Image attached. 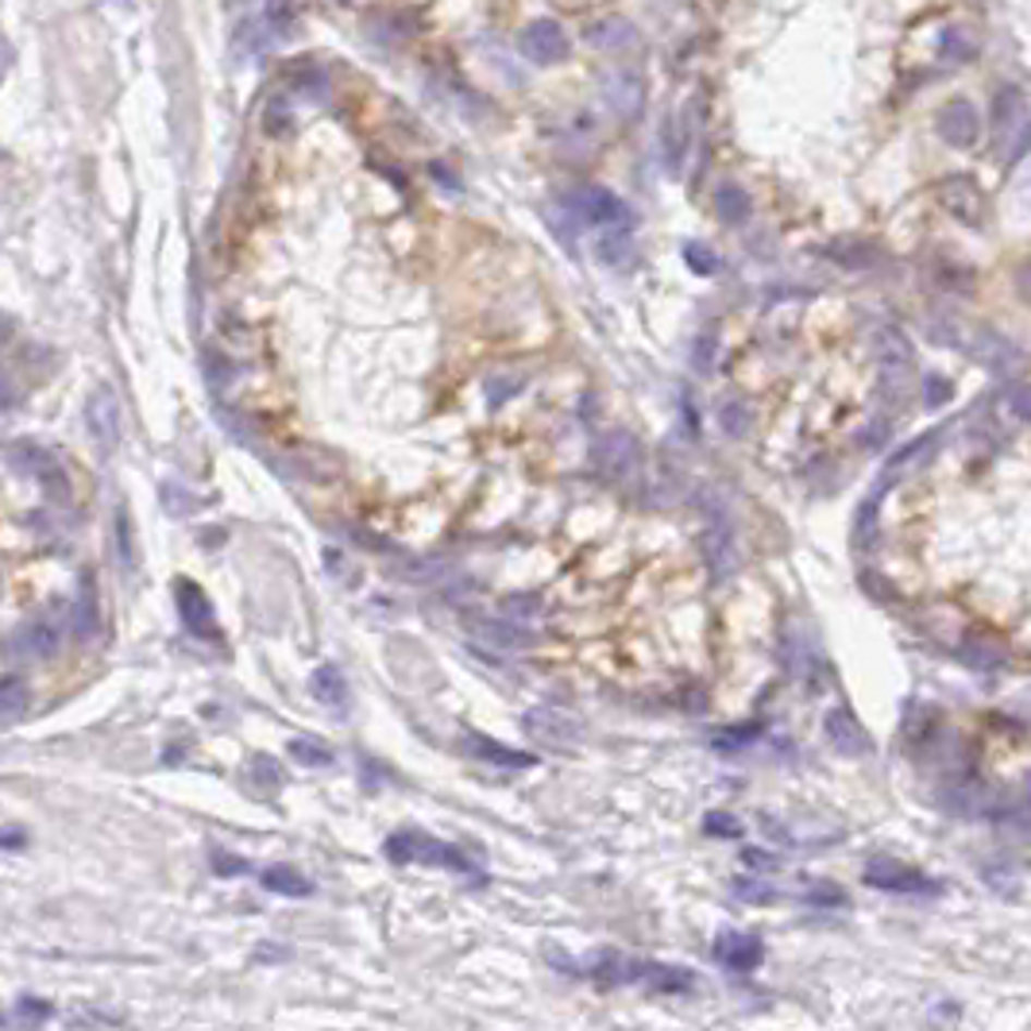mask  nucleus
<instances>
[{
    "label": "nucleus",
    "instance_id": "obj_15",
    "mask_svg": "<svg viewBox=\"0 0 1031 1031\" xmlns=\"http://www.w3.org/2000/svg\"><path fill=\"white\" fill-rule=\"evenodd\" d=\"M634 464H638V448H634V437H630V433H610V437L599 445V468L607 475H615V480L630 475V468Z\"/></svg>",
    "mask_w": 1031,
    "mask_h": 1031
},
{
    "label": "nucleus",
    "instance_id": "obj_28",
    "mask_svg": "<svg viewBox=\"0 0 1031 1031\" xmlns=\"http://www.w3.org/2000/svg\"><path fill=\"white\" fill-rule=\"evenodd\" d=\"M757 735H761L757 723H745V727L723 730V735H715V750H723V753H738V750H745V745H750Z\"/></svg>",
    "mask_w": 1031,
    "mask_h": 1031
},
{
    "label": "nucleus",
    "instance_id": "obj_4",
    "mask_svg": "<svg viewBox=\"0 0 1031 1031\" xmlns=\"http://www.w3.org/2000/svg\"><path fill=\"white\" fill-rule=\"evenodd\" d=\"M865 885L885 888V893H900V896H938L943 893V885H938L935 877H923L920 870H912V865H905V862H893V858H877V862H870V870H865Z\"/></svg>",
    "mask_w": 1031,
    "mask_h": 1031
},
{
    "label": "nucleus",
    "instance_id": "obj_30",
    "mask_svg": "<svg viewBox=\"0 0 1031 1031\" xmlns=\"http://www.w3.org/2000/svg\"><path fill=\"white\" fill-rule=\"evenodd\" d=\"M719 425H723V433H730V437H742L745 425H750V414H745V410L738 407V402H730V407H723Z\"/></svg>",
    "mask_w": 1031,
    "mask_h": 1031
},
{
    "label": "nucleus",
    "instance_id": "obj_22",
    "mask_svg": "<svg viewBox=\"0 0 1031 1031\" xmlns=\"http://www.w3.org/2000/svg\"><path fill=\"white\" fill-rule=\"evenodd\" d=\"M610 101L618 105L622 117H638V112H642V82L630 74H618L615 82H610Z\"/></svg>",
    "mask_w": 1031,
    "mask_h": 1031
},
{
    "label": "nucleus",
    "instance_id": "obj_11",
    "mask_svg": "<svg viewBox=\"0 0 1031 1031\" xmlns=\"http://www.w3.org/2000/svg\"><path fill=\"white\" fill-rule=\"evenodd\" d=\"M178 610H182V622H186L190 634L197 638H217V618L205 599V592L190 580H178Z\"/></svg>",
    "mask_w": 1031,
    "mask_h": 1031
},
{
    "label": "nucleus",
    "instance_id": "obj_24",
    "mask_svg": "<svg viewBox=\"0 0 1031 1031\" xmlns=\"http://www.w3.org/2000/svg\"><path fill=\"white\" fill-rule=\"evenodd\" d=\"M480 638H487V642H495L499 650H522V645L533 642V634H522L518 626H502V622H480V630H475Z\"/></svg>",
    "mask_w": 1031,
    "mask_h": 1031
},
{
    "label": "nucleus",
    "instance_id": "obj_8",
    "mask_svg": "<svg viewBox=\"0 0 1031 1031\" xmlns=\"http://www.w3.org/2000/svg\"><path fill=\"white\" fill-rule=\"evenodd\" d=\"M622 981H642L650 993H692L695 973L684 966H657V962H622Z\"/></svg>",
    "mask_w": 1031,
    "mask_h": 1031
},
{
    "label": "nucleus",
    "instance_id": "obj_20",
    "mask_svg": "<svg viewBox=\"0 0 1031 1031\" xmlns=\"http://www.w3.org/2000/svg\"><path fill=\"white\" fill-rule=\"evenodd\" d=\"M263 885L271 888V893H282V896H310L313 885L302 877L298 870H290V865H271V870L263 873Z\"/></svg>",
    "mask_w": 1031,
    "mask_h": 1031
},
{
    "label": "nucleus",
    "instance_id": "obj_29",
    "mask_svg": "<svg viewBox=\"0 0 1031 1031\" xmlns=\"http://www.w3.org/2000/svg\"><path fill=\"white\" fill-rule=\"evenodd\" d=\"M684 259H688V267H692L695 275H711L715 267H719L707 244H688V247H684Z\"/></svg>",
    "mask_w": 1031,
    "mask_h": 1031
},
{
    "label": "nucleus",
    "instance_id": "obj_33",
    "mask_svg": "<svg viewBox=\"0 0 1031 1031\" xmlns=\"http://www.w3.org/2000/svg\"><path fill=\"white\" fill-rule=\"evenodd\" d=\"M252 769H255V777L267 780V788H279V785H282V773H279V765H275L271 757H255V761H252Z\"/></svg>",
    "mask_w": 1031,
    "mask_h": 1031
},
{
    "label": "nucleus",
    "instance_id": "obj_13",
    "mask_svg": "<svg viewBox=\"0 0 1031 1031\" xmlns=\"http://www.w3.org/2000/svg\"><path fill=\"white\" fill-rule=\"evenodd\" d=\"M59 650V630L54 626H27L4 642V657L12 660H43Z\"/></svg>",
    "mask_w": 1031,
    "mask_h": 1031
},
{
    "label": "nucleus",
    "instance_id": "obj_18",
    "mask_svg": "<svg viewBox=\"0 0 1031 1031\" xmlns=\"http://www.w3.org/2000/svg\"><path fill=\"white\" fill-rule=\"evenodd\" d=\"M634 39H638L634 24L622 16L599 20V24H592V32H587V43L599 47V51H626V47H634Z\"/></svg>",
    "mask_w": 1031,
    "mask_h": 1031
},
{
    "label": "nucleus",
    "instance_id": "obj_2",
    "mask_svg": "<svg viewBox=\"0 0 1031 1031\" xmlns=\"http://www.w3.org/2000/svg\"><path fill=\"white\" fill-rule=\"evenodd\" d=\"M565 209L572 213L575 220H584V225H599V229H622V225H630V205L622 202V197H615L610 190L603 186H580L572 190V194L565 197Z\"/></svg>",
    "mask_w": 1031,
    "mask_h": 1031
},
{
    "label": "nucleus",
    "instance_id": "obj_3",
    "mask_svg": "<svg viewBox=\"0 0 1031 1031\" xmlns=\"http://www.w3.org/2000/svg\"><path fill=\"white\" fill-rule=\"evenodd\" d=\"M877 360H881V390L888 402H900L908 395V379H912V344L900 329H881L877 332Z\"/></svg>",
    "mask_w": 1031,
    "mask_h": 1031
},
{
    "label": "nucleus",
    "instance_id": "obj_7",
    "mask_svg": "<svg viewBox=\"0 0 1031 1031\" xmlns=\"http://www.w3.org/2000/svg\"><path fill=\"white\" fill-rule=\"evenodd\" d=\"M525 730H530L542 745H549V750H572V745H580V738H584L580 723L557 707L530 711V715H525Z\"/></svg>",
    "mask_w": 1031,
    "mask_h": 1031
},
{
    "label": "nucleus",
    "instance_id": "obj_32",
    "mask_svg": "<svg viewBox=\"0 0 1031 1031\" xmlns=\"http://www.w3.org/2000/svg\"><path fill=\"white\" fill-rule=\"evenodd\" d=\"M950 383L947 379H927V390H923V402H927V410H935V407H947L950 402Z\"/></svg>",
    "mask_w": 1031,
    "mask_h": 1031
},
{
    "label": "nucleus",
    "instance_id": "obj_14",
    "mask_svg": "<svg viewBox=\"0 0 1031 1031\" xmlns=\"http://www.w3.org/2000/svg\"><path fill=\"white\" fill-rule=\"evenodd\" d=\"M827 738H830V745H835V750H842V753H865V750H870V735L858 727V719L846 707H835L827 715Z\"/></svg>",
    "mask_w": 1031,
    "mask_h": 1031
},
{
    "label": "nucleus",
    "instance_id": "obj_19",
    "mask_svg": "<svg viewBox=\"0 0 1031 1031\" xmlns=\"http://www.w3.org/2000/svg\"><path fill=\"white\" fill-rule=\"evenodd\" d=\"M978 35L970 32V27H947L943 32V39H938V54L947 62H970L978 59Z\"/></svg>",
    "mask_w": 1031,
    "mask_h": 1031
},
{
    "label": "nucleus",
    "instance_id": "obj_37",
    "mask_svg": "<svg viewBox=\"0 0 1031 1031\" xmlns=\"http://www.w3.org/2000/svg\"><path fill=\"white\" fill-rule=\"evenodd\" d=\"M12 407V387H9V379L0 375V410H9Z\"/></svg>",
    "mask_w": 1031,
    "mask_h": 1031
},
{
    "label": "nucleus",
    "instance_id": "obj_10",
    "mask_svg": "<svg viewBox=\"0 0 1031 1031\" xmlns=\"http://www.w3.org/2000/svg\"><path fill=\"white\" fill-rule=\"evenodd\" d=\"M715 958H719L727 970L735 973H750L761 966V958H765V947H761L757 935H742V931H727V935H719V943H715Z\"/></svg>",
    "mask_w": 1031,
    "mask_h": 1031
},
{
    "label": "nucleus",
    "instance_id": "obj_16",
    "mask_svg": "<svg viewBox=\"0 0 1031 1031\" xmlns=\"http://www.w3.org/2000/svg\"><path fill=\"white\" fill-rule=\"evenodd\" d=\"M89 429L94 437L101 440L105 448L117 445V429H120V414H117V398H112L109 387H101L89 402Z\"/></svg>",
    "mask_w": 1031,
    "mask_h": 1031
},
{
    "label": "nucleus",
    "instance_id": "obj_17",
    "mask_svg": "<svg viewBox=\"0 0 1031 1031\" xmlns=\"http://www.w3.org/2000/svg\"><path fill=\"white\" fill-rule=\"evenodd\" d=\"M464 745L472 750V757H483V761H495V765H507V769H530L533 753H522V750H510V745L502 742H490L487 735H464Z\"/></svg>",
    "mask_w": 1031,
    "mask_h": 1031
},
{
    "label": "nucleus",
    "instance_id": "obj_5",
    "mask_svg": "<svg viewBox=\"0 0 1031 1031\" xmlns=\"http://www.w3.org/2000/svg\"><path fill=\"white\" fill-rule=\"evenodd\" d=\"M997 136L1008 147V162H1020L1028 147V105L1020 85H1005L997 94Z\"/></svg>",
    "mask_w": 1031,
    "mask_h": 1031
},
{
    "label": "nucleus",
    "instance_id": "obj_36",
    "mask_svg": "<svg viewBox=\"0 0 1031 1031\" xmlns=\"http://www.w3.org/2000/svg\"><path fill=\"white\" fill-rule=\"evenodd\" d=\"M213 865H217L220 873H240V870H247V862H240V858H225V854H213Z\"/></svg>",
    "mask_w": 1031,
    "mask_h": 1031
},
{
    "label": "nucleus",
    "instance_id": "obj_35",
    "mask_svg": "<svg viewBox=\"0 0 1031 1031\" xmlns=\"http://www.w3.org/2000/svg\"><path fill=\"white\" fill-rule=\"evenodd\" d=\"M808 900H812V905L838 908V905H842V893H838V888H830V885H820V888H812V893H808Z\"/></svg>",
    "mask_w": 1031,
    "mask_h": 1031
},
{
    "label": "nucleus",
    "instance_id": "obj_38",
    "mask_svg": "<svg viewBox=\"0 0 1031 1031\" xmlns=\"http://www.w3.org/2000/svg\"><path fill=\"white\" fill-rule=\"evenodd\" d=\"M711 364V340H703L700 344V367H707Z\"/></svg>",
    "mask_w": 1031,
    "mask_h": 1031
},
{
    "label": "nucleus",
    "instance_id": "obj_34",
    "mask_svg": "<svg viewBox=\"0 0 1031 1031\" xmlns=\"http://www.w3.org/2000/svg\"><path fill=\"white\" fill-rule=\"evenodd\" d=\"M707 830H711V835H730V838H735V835H738V830H742V827H738V823L730 820V815L715 812V815H711V820H707Z\"/></svg>",
    "mask_w": 1031,
    "mask_h": 1031
},
{
    "label": "nucleus",
    "instance_id": "obj_23",
    "mask_svg": "<svg viewBox=\"0 0 1031 1031\" xmlns=\"http://www.w3.org/2000/svg\"><path fill=\"white\" fill-rule=\"evenodd\" d=\"M715 209L727 225H742L750 217V194L742 186H723L719 197H715Z\"/></svg>",
    "mask_w": 1031,
    "mask_h": 1031
},
{
    "label": "nucleus",
    "instance_id": "obj_12",
    "mask_svg": "<svg viewBox=\"0 0 1031 1031\" xmlns=\"http://www.w3.org/2000/svg\"><path fill=\"white\" fill-rule=\"evenodd\" d=\"M938 202L947 205L958 220H966V225H978L981 213H985V197H981L973 178H947V182L938 186Z\"/></svg>",
    "mask_w": 1031,
    "mask_h": 1031
},
{
    "label": "nucleus",
    "instance_id": "obj_31",
    "mask_svg": "<svg viewBox=\"0 0 1031 1031\" xmlns=\"http://www.w3.org/2000/svg\"><path fill=\"white\" fill-rule=\"evenodd\" d=\"M735 893H738V896H745V900H761V905H765V900H773V896H777L769 885H765V881H757V877H753V881H745V877H742V881H735Z\"/></svg>",
    "mask_w": 1031,
    "mask_h": 1031
},
{
    "label": "nucleus",
    "instance_id": "obj_9",
    "mask_svg": "<svg viewBox=\"0 0 1031 1031\" xmlns=\"http://www.w3.org/2000/svg\"><path fill=\"white\" fill-rule=\"evenodd\" d=\"M935 128H938V136L947 140L950 147H973L981 140V117H978V109H973L970 101H947L943 109H938V117H935Z\"/></svg>",
    "mask_w": 1031,
    "mask_h": 1031
},
{
    "label": "nucleus",
    "instance_id": "obj_21",
    "mask_svg": "<svg viewBox=\"0 0 1031 1031\" xmlns=\"http://www.w3.org/2000/svg\"><path fill=\"white\" fill-rule=\"evenodd\" d=\"M344 692H348V684H344V677H340L337 665H322L317 672H313V695H317L322 703L340 707V703H344Z\"/></svg>",
    "mask_w": 1031,
    "mask_h": 1031
},
{
    "label": "nucleus",
    "instance_id": "obj_25",
    "mask_svg": "<svg viewBox=\"0 0 1031 1031\" xmlns=\"http://www.w3.org/2000/svg\"><path fill=\"white\" fill-rule=\"evenodd\" d=\"M27 711V688L20 680H4L0 684V723L4 719H20Z\"/></svg>",
    "mask_w": 1031,
    "mask_h": 1031
},
{
    "label": "nucleus",
    "instance_id": "obj_26",
    "mask_svg": "<svg viewBox=\"0 0 1031 1031\" xmlns=\"http://www.w3.org/2000/svg\"><path fill=\"white\" fill-rule=\"evenodd\" d=\"M74 634L82 638H94L97 634V603H94V592H82V599H77L74 607Z\"/></svg>",
    "mask_w": 1031,
    "mask_h": 1031
},
{
    "label": "nucleus",
    "instance_id": "obj_6",
    "mask_svg": "<svg viewBox=\"0 0 1031 1031\" xmlns=\"http://www.w3.org/2000/svg\"><path fill=\"white\" fill-rule=\"evenodd\" d=\"M518 51L537 66H557L568 59V35L557 20H533L518 39Z\"/></svg>",
    "mask_w": 1031,
    "mask_h": 1031
},
{
    "label": "nucleus",
    "instance_id": "obj_27",
    "mask_svg": "<svg viewBox=\"0 0 1031 1031\" xmlns=\"http://www.w3.org/2000/svg\"><path fill=\"white\" fill-rule=\"evenodd\" d=\"M290 757L317 769V765H329L332 753H329V745H322V742H310V738H294V742H290Z\"/></svg>",
    "mask_w": 1031,
    "mask_h": 1031
},
{
    "label": "nucleus",
    "instance_id": "obj_1",
    "mask_svg": "<svg viewBox=\"0 0 1031 1031\" xmlns=\"http://www.w3.org/2000/svg\"><path fill=\"white\" fill-rule=\"evenodd\" d=\"M383 850H387V858L398 865L417 862V865H445V870H457V873H475V865L460 854L457 846L422 835V830H395Z\"/></svg>",
    "mask_w": 1031,
    "mask_h": 1031
}]
</instances>
